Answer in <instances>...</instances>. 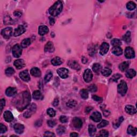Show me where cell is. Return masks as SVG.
I'll return each mask as SVG.
<instances>
[{
  "instance_id": "cell-1",
  "label": "cell",
  "mask_w": 137,
  "mask_h": 137,
  "mask_svg": "<svg viewBox=\"0 0 137 137\" xmlns=\"http://www.w3.org/2000/svg\"><path fill=\"white\" fill-rule=\"evenodd\" d=\"M63 9V3L61 1H58L55 2L49 9V14L52 16H57L60 12H62Z\"/></svg>"
},
{
  "instance_id": "cell-2",
  "label": "cell",
  "mask_w": 137,
  "mask_h": 137,
  "mask_svg": "<svg viewBox=\"0 0 137 137\" xmlns=\"http://www.w3.org/2000/svg\"><path fill=\"white\" fill-rule=\"evenodd\" d=\"M117 91L118 93L120 94L121 95H125L128 91L127 84L125 81L121 80L119 85L117 86Z\"/></svg>"
},
{
  "instance_id": "cell-3",
  "label": "cell",
  "mask_w": 137,
  "mask_h": 137,
  "mask_svg": "<svg viewBox=\"0 0 137 137\" xmlns=\"http://www.w3.org/2000/svg\"><path fill=\"white\" fill-rule=\"evenodd\" d=\"M22 54V49L19 44H16L12 48V55L15 57H19Z\"/></svg>"
},
{
  "instance_id": "cell-4",
  "label": "cell",
  "mask_w": 137,
  "mask_h": 137,
  "mask_svg": "<svg viewBox=\"0 0 137 137\" xmlns=\"http://www.w3.org/2000/svg\"><path fill=\"white\" fill-rule=\"evenodd\" d=\"M125 56L128 59H133L135 57V52L134 49L130 47H126L124 51Z\"/></svg>"
},
{
  "instance_id": "cell-5",
  "label": "cell",
  "mask_w": 137,
  "mask_h": 137,
  "mask_svg": "<svg viewBox=\"0 0 137 137\" xmlns=\"http://www.w3.org/2000/svg\"><path fill=\"white\" fill-rule=\"evenodd\" d=\"M13 28L12 27H7L4 28L1 31V34L5 39H9L12 35Z\"/></svg>"
},
{
  "instance_id": "cell-6",
  "label": "cell",
  "mask_w": 137,
  "mask_h": 137,
  "mask_svg": "<svg viewBox=\"0 0 137 137\" xmlns=\"http://www.w3.org/2000/svg\"><path fill=\"white\" fill-rule=\"evenodd\" d=\"M36 109V106L35 104H32L29 107L27 111L24 113V117L25 118H28L31 116L32 115H33L34 113H35Z\"/></svg>"
},
{
  "instance_id": "cell-7",
  "label": "cell",
  "mask_w": 137,
  "mask_h": 137,
  "mask_svg": "<svg viewBox=\"0 0 137 137\" xmlns=\"http://www.w3.org/2000/svg\"><path fill=\"white\" fill-rule=\"evenodd\" d=\"M93 73L92 71L89 68H87L84 73V79L86 83H89L93 79Z\"/></svg>"
},
{
  "instance_id": "cell-8",
  "label": "cell",
  "mask_w": 137,
  "mask_h": 137,
  "mask_svg": "<svg viewBox=\"0 0 137 137\" xmlns=\"http://www.w3.org/2000/svg\"><path fill=\"white\" fill-rule=\"evenodd\" d=\"M57 72L60 77L62 79H65L68 77V70L64 68H58Z\"/></svg>"
},
{
  "instance_id": "cell-9",
  "label": "cell",
  "mask_w": 137,
  "mask_h": 137,
  "mask_svg": "<svg viewBox=\"0 0 137 137\" xmlns=\"http://www.w3.org/2000/svg\"><path fill=\"white\" fill-rule=\"evenodd\" d=\"M109 49V45L107 43H102L100 48V54L101 55H106Z\"/></svg>"
},
{
  "instance_id": "cell-10",
  "label": "cell",
  "mask_w": 137,
  "mask_h": 137,
  "mask_svg": "<svg viewBox=\"0 0 137 137\" xmlns=\"http://www.w3.org/2000/svg\"><path fill=\"white\" fill-rule=\"evenodd\" d=\"M26 31L25 28L24 26L22 25H19L14 31V35L15 36H18L20 35H22Z\"/></svg>"
},
{
  "instance_id": "cell-11",
  "label": "cell",
  "mask_w": 137,
  "mask_h": 137,
  "mask_svg": "<svg viewBox=\"0 0 137 137\" xmlns=\"http://www.w3.org/2000/svg\"><path fill=\"white\" fill-rule=\"evenodd\" d=\"M90 118L94 121L95 122H99L102 119V116L100 112L98 111H95L91 115Z\"/></svg>"
},
{
  "instance_id": "cell-12",
  "label": "cell",
  "mask_w": 137,
  "mask_h": 137,
  "mask_svg": "<svg viewBox=\"0 0 137 137\" xmlns=\"http://www.w3.org/2000/svg\"><path fill=\"white\" fill-rule=\"evenodd\" d=\"M72 123L73 126L77 129H79L83 125V122L80 118L78 117H75L72 120Z\"/></svg>"
},
{
  "instance_id": "cell-13",
  "label": "cell",
  "mask_w": 137,
  "mask_h": 137,
  "mask_svg": "<svg viewBox=\"0 0 137 137\" xmlns=\"http://www.w3.org/2000/svg\"><path fill=\"white\" fill-rule=\"evenodd\" d=\"M19 77L23 80L26 82L30 80V77L27 70H24L21 72L19 73Z\"/></svg>"
},
{
  "instance_id": "cell-14",
  "label": "cell",
  "mask_w": 137,
  "mask_h": 137,
  "mask_svg": "<svg viewBox=\"0 0 137 137\" xmlns=\"http://www.w3.org/2000/svg\"><path fill=\"white\" fill-rule=\"evenodd\" d=\"M55 51V48L54 46V44L52 42L49 41L47 43L45 46H44V51L45 52H52Z\"/></svg>"
},
{
  "instance_id": "cell-15",
  "label": "cell",
  "mask_w": 137,
  "mask_h": 137,
  "mask_svg": "<svg viewBox=\"0 0 137 137\" xmlns=\"http://www.w3.org/2000/svg\"><path fill=\"white\" fill-rule=\"evenodd\" d=\"M24 126L19 123H17L14 125V130L18 134H22L24 131Z\"/></svg>"
},
{
  "instance_id": "cell-16",
  "label": "cell",
  "mask_w": 137,
  "mask_h": 137,
  "mask_svg": "<svg viewBox=\"0 0 137 137\" xmlns=\"http://www.w3.org/2000/svg\"><path fill=\"white\" fill-rule=\"evenodd\" d=\"M14 65L17 69H21V68L25 67V63L23 60L19 59L16 60L14 62Z\"/></svg>"
},
{
  "instance_id": "cell-17",
  "label": "cell",
  "mask_w": 137,
  "mask_h": 137,
  "mask_svg": "<svg viewBox=\"0 0 137 137\" xmlns=\"http://www.w3.org/2000/svg\"><path fill=\"white\" fill-rule=\"evenodd\" d=\"M125 110V111L130 115H134L137 112L136 108L133 106H131V105H127V106H126Z\"/></svg>"
},
{
  "instance_id": "cell-18",
  "label": "cell",
  "mask_w": 137,
  "mask_h": 137,
  "mask_svg": "<svg viewBox=\"0 0 137 137\" xmlns=\"http://www.w3.org/2000/svg\"><path fill=\"white\" fill-rule=\"evenodd\" d=\"M4 118L6 122H10L14 120V117H13V115L11 112L7 110L4 113Z\"/></svg>"
},
{
  "instance_id": "cell-19",
  "label": "cell",
  "mask_w": 137,
  "mask_h": 137,
  "mask_svg": "<svg viewBox=\"0 0 137 137\" xmlns=\"http://www.w3.org/2000/svg\"><path fill=\"white\" fill-rule=\"evenodd\" d=\"M49 32V29L47 26L45 25H41L39 26L38 33L40 35H44L48 33Z\"/></svg>"
},
{
  "instance_id": "cell-20",
  "label": "cell",
  "mask_w": 137,
  "mask_h": 137,
  "mask_svg": "<svg viewBox=\"0 0 137 137\" xmlns=\"http://www.w3.org/2000/svg\"><path fill=\"white\" fill-rule=\"evenodd\" d=\"M30 73L35 77H40L41 75V71L38 68H33L30 71Z\"/></svg>"
},
{
  "instance_id": "cell-21",
  "label": "cell",
  "mask_w": 137,
  "mask_h": 137,
  "mask_svg": "<svg viewBox=\"0 0 137 137\" xmlns=\"http://www.w3.org/2000/svg\"><path fill=\"white\" fill-rule=\"evenodd\" d=\"M17 89L14 87H9L7 89L6 91V94L8 96H12L16 94Z\"/></svg>"
},
{
  "instance_id": "cell-22",
  "label": "cell",
  "mask_w": 137,
  "mask_h": 137,
  "mask_svg": "<svg viewBox=\"0 0 137 137\" xmlns=\"http://www.w3.org/2000/svg\"><path fill=\"white\" fill-rule=\"evenodd\" d=\"M68 65L69 67L74 70H79L80 68V66L79 65L78 63L76 60H70L68 62Z\"/></svg>"
},
{
  "instance_id": "cell-23",
  "label": "cell",
  "mask_w": 137,
  "mask_h": 137,
  "mask_svg": "<svg viewBox=\"0 0 137 137\" xmlns=\"http://www.w3.org/2000/svg\"><path fill=\"white\" fill-rule=\"evenodd\" d=\"M111 52L116 56H120L123 54V50L120 47H114L111 50Z\"/></svg>"
},
{
  "instance_id": "cell-24",
  "label": "cell",
  "mask_w": 137,
  "mask_h": 137,
  "mask_svg": "<svg viewBox=\"0 0 137 137\" xmlns=\"http://www.w3.org/2000/svg\"><path fill=\"white\" fill-rule=\"evenodd\" d=\"M125 75L128 78H133L136 76V71L132 68L128 69L126 71Z\"/></svg>"
},
{
  "instance_id": "cell-25",
  "label": "cell",
  "mask_w": 137,
  "mask_h": 137,
  "mask_svg": "<svg viewBox=\"0 0 137 137\" xmlns=\"http://www.w3.org/2000/svg\"><path fill=\"white\" fill-rule=\"evenodd\" d=\"M129 65H130V62L128 61H125L121 63L119 65V68L121 71L124 72L128 69Z\"/></svg>"
},
{
  "instance_id": "cell-26",
  "label": "cell",
  "mask_w": 137,
  "mask_h": 137,
  "mask_svg": "<svg viewBox=\"0 0 137 137\" xmlns=\"http://www.w3.org/2000/svg\"><path fill=\"white\" fill-rule=\"evenodd\" d=\"M127 132L129 134H131V135L133 136H136L137 133V129L136 128H134L132 125H129L127 130Z\"/></svg>"
},
{
  "instance_id": "cell-27",
  "label": "cell",
  "mask_w": 137,
  "mask_h": 137,
  "mask_svg": "<svg viewBox=\"0 0 137 137\" xmlns=\"http://www.w3.org/2000/svg\"><path fill=\"white\" fill-rule=\"evenodd\" d=\"M51 63L54 66H58L62 64V60L60 57H56L51 60Z\"/></svg>"
},
{
  "instance_id": "cell-28",
  "label": "cell",
  "mask_w": 137,
  "mask_h": 137,
  "mask_svg": "<svg viewBox=\"0 0 137 137\" xmlns=\"http://www.w3.org/2000/svg\"><path fill=\"white\" fill-rule=\"evenodd\" d=\"M96 129L95 128V126L94 125L90 124L88 126V132L89 136L91 137L94 136L96 133Z\"/></svg>"
},
{
  "instance_id": "cell-29",
  "label": "cell",
  "mask_w": 137,
  "mask_h": 137,
  "mask_svg": "<svg viewBox=\"0 0 137 137\" xmlns=\"http://www.w3.org/2000/svg\"><path fill=\"white\" fill-rule=\"evenodd\" d=\"M101 73L102 75L105 76V77H109V76L111 74L112 71L109 68H104L102 69Z\"/></svg>"
},
{
  "instance_id": "cell-30",
  "label": "cell",
  "mask_w": 137,
  "mask_h": 137,
  "mask_svg": "<svg viewBox=\"0 0 137 137\" xmlns=\"http://www.w3.org/2000/svg\"><path fill=\"white\" fill-rule=\"evenodd\" d=\"M31 44V39L30 38H26L24 39L21 43V47L23 48H27V47L30 45Z\"/></svg>"
},
{
  "instance_id": "cell-31",
  "label": "cell",
  "mask_w": 137,
  "mask_h": 137,
  "mask_svg": "<svg viewBox=\"0 0 137 137\" xmlns=\"http://www.w3.org/2000/svg\"><path fill=\"white\" fill-rule=\"evenodd\" d=\"M14 23V20L9 15L6 16L4 18V24L6 25H11Z\"/></svg>"
},
{
  "instance_id": "cell-32",
  "label": "cell",
  "mask_w": 137,
  "mask_h": 137,
  "mask_svg": "<svg viewBox=\"0 0 137 137\" xmlns=\"http://www.w3.org/2000/svg\"><path fill=\"white\" fill-rule=\"evenodd\" d=\"M101 69V66L100 65L99 63H95L94 65L92 67V70H93V71L97 73L100 72V71Z\"/></svg>"
},
{
  "instance_id": "cell-33",
  "label": "cell",
  "mask_w": 137,
  "mask_h": 137,
  "mask_svg": "<svg viewBox=\"0 0 137 137\" xmlns=\"http://www.w3.org/2000/svg\"><path fill=\"white\" fill-rule=\"evenodd\" d=\"M126 8H127V9L128 10L132 11V10H133L134 9H136V4L132 1H130L126 4Z\"/></svg>"
},
{
  "instance_id": "cell-34",
  "label": "cell",
  "mask_w": 137,
  "mask_h": 137,
  "mask_svg": "<svg viewBox=\"0 0 137 137\" xmlns=\"http://www.w3.org/2000/svg\"><path fill=\"white\" fill-rule=\"evenodd\" d=\"M80 94L81 97H82L83 99H87L88 97V93L87 90H86L85 89H81L80 91Z\"/></svg>"
},
{
  "instance_id": "cell-35",
  "label": "cell",
  "mask_w": 137,
  "mask_h": 137,
  "mask_svg": "<svg viewBox=\"0 0 137 137\" xmlns=\"http://www.w3.org/2000/svg\"><path fill=\"white\" fill-rule=\"evenodd\" d=\"M77 104V102L74 100H70L67 102V106L68 107H69L70 108H72L76 106Z\"/></svg>"
},
{
  "instance_id": "cell-36",
  "label": "cell",
  "mask_w": 137,
  "mask_h": 137,
  "mask_svg": "<svg viewBox=\"0 0 137 137\" xmlns=\"http://www.w3.org/2000/svg\"><path fill=\"white\" fill-rule=\"evenodd\" d=\"M123 40L126 43H129L131 41V33L130 32H127L124 34V35L123 37Z\"/></svg>"
},
{
  "instance_id": "cell-37",
  "label": "cell",
  "mask_w": 137,
  "mask_h": 137,
  "mask_svg": "<svg viewBox=\"0 0 137 137\" xmlns=\"http://www.w3.org/2000/svg\"><path fill=\"white\" fill-rule=\"evenodd\" d=\"M33 97L35 100H39L42 98V94L40 91H35L33 93Z\"/></svg>"
},
{
  "instance_id": "cell-38",
  "label": "cell",
  "mask_w": 137,
  "mask_h": 137,
  "mask_svg": "<svg viewBox=\"0 0 137 137\" xmlns=\"http://www.w3.org/2000/svg\"><path fill=\"white\" fill-rule=\"evenodd\" d=\"M111 43L114 47H120L122 44V42L118 39H114L111 40Z\"/></svg>"
},
{
  "instance_id": "cell-39",
  "label": "cell",
  "mask_w": 137,
  "mask_h": 137,
  "mask_svg": "<svg viewBox=\"0 0 137 137\" xmlns=\"http://www.w3.org/2000/svg\"><path fill=\"white\" fill-rule=\"evenodd\" d=\"M15 73V70L11 67L8 68L6 70V75L8 76V77H10V76H12Z\"/></svg>"
},
{
  "instance_id": "cell-40",
  "label": "cell",
  "mask_w": 137,
  "mask_h": 137,
  "mask_svg": "<svg viewBox=\"0 0 137 137\" xmlns=\"http://www.w3.org/2000/svg\"><path fill=\"white\" fill-rule=\"evenodd\" d=\"M57 133L59 135H62L65 132V128L63 126H59L56 130Z\"/></svg>"
},
{
  "instance_id": "cell-41",
  "label": "cell",
  "mask_w": 137,
  "mask_h": 137,
  "mask_svg": "<svg viewBox=\"0 0 137 137\" xmlns=\"http://www.w3.org/2000/svg\"><path fill=\"white\" fill-rule=\"evenodd\" d=\"M96 48L95 47V46H91L90 47L88 48V54L90 55L91 56H93V55L95 54L96 52Z\"/></svg>"
},
{
  "instance_id": "cell-42",
  "label": "cell",
  "mask_w": 137,
  "mask_h": 137,
  "mask_svg": "<svg viewBox=\"0 0 137 137\" xmlns=\"http://www.w3.org/2000/svg\"><path fill=\"white\" fill-rule=\"evenodd\" d=\"M109 124V122H108L106 120H103L102 122H100L98 125H97V127L98 128H104L105 126H106Z\"/></svg>"
},
{
  "instance_id": "cell-43",
  "label": "cell",
  "mask_w": 137,
  "mask_h": 137,
  "mask_svg": "<svg viewBox=\"0 0 137 137\" xmlns=\"http://www.w3.org/2000/svg\"><path fill=\"white\" fill-rule=\"evenodd\" d=\"M47 114H48L50 117H54L56 115V111H55V110L52 108H49L48 109L47 111Z\"/></svg>"
},
{
  "instance_id": "cell-44",
  "label": "cell",
  "mask_w": 137,
  "mask_h": 137,
  "mask_svg": "<svg viewBox=\"0 0 137 137\" xmlns=\"http://www.w3.org/2000/svg\"><path fill=\"white\" fill-rule=\"evenodd\" d=\"M109 136V132L108 131L106 130H102L99 132V136L100 137H107Z\"/></svg>"
},
{
  "instance_id": "cell-45",
  "label": "cell",
  "mask_w": 137,
  "mask_h": 137,
  "mask_svg": "<svg viewBox=\"0 0 137 137\" xmlns=\"http://www.w3.org/2000/svg\"><path fill=\"white\" fill-rule=\"evenodd\" d=\"M52 77V74L51 72H48V73H47L46 75L44 77V81H46V83L49 82V81L51 80V79Z\"/></svg>"
},
{
  "instance_id": "cell-46",
  "label": "cell",
  "mask_w": 137,
  "mask_h": 137,
  "mask_svg": "<svg viewBox=\"0 0 137 137\" xmlns=\"http://www.w3.org/2000/svg\"><path fill=\"white\" fill-rule=\"evenodd\" d=\"M88 89L89 92L93 93V92H95L97 91V88L95 85H94V84H92V85H90L88 87Z\"/></svg>"
},
{
  "instance_id": "cell-47",
  "label": "cell",
  "mask_w": 137,
  "mask_h": 137,
  "mask_svg": "<svg viewBox=\"0 0 137 137\" xmlns=\"http://www.w3.org/2000/svg\"><path fill=\"white\" fill-rule=\"evenodd\" d=\"M124 120V118L123 117H120V118H119V120H118V121L116 123H114V125H113V126H114V128H118L119 126H120V124L121 123H122L123 121Z\"/></svg>"
},
{
  "instance_id": "cell-48",
  "label": "cell",
  "mask_w": 137,
  "mask_h": 137,
  "mask_svg": "<svg viewBox=\"0 0 137 137\" xmlns=\"http://www.w3.org/2000/svg\"><path fill=\"white\" fill-rule=\"evenodd\" d=\"M121 77H122V75L120 74H118V73H117V74H115L112 76L111 79L112 81L116 82V81H117L118 79H120Z\"/></svg>"
},
{
  "instance_id": "cell-49",
  "label": "cell",
  "mask_w": 137,
  "mask_h": 137,
  "mask_svg": "<svg viewBox=\"0 0 137 137\" xmlns=\"http://www.w3.org/2000/svg\"><path fill=\"white\" fill-rule=\"evenodd\" d=\"M47 124H48V125L49 126V127L53 128L55 125H56V121L54 120H48V122H47Z\"/></svg>"
},
{
  "instance_id": "cell-50",
  "label": "cell",
  "mask_w": 137,
  "mask_h": 137,
  "mask_svg": "<svg viewBox=\"0 0 137 137\" xmlns=\"http://www.w3.org/2000/svg\"><path fill=\"white\" fill-rule=\"evenodd\" d=\"M7 131V128L5 125H4L3 124H0V133L3 134L6 133Z\"/></svg>"
},
{
  "instance_id": "cell-51",
  "label": "cell",
  "mask_w": 137,
  "mask_h": 137,
  "mask_svg": "<svg viewBox=\"0 0 137 137\" xmlns=\"http://www.w3.org/2000/svg\"><path fill=\"white\" fill-rule=\"evenodd\" d=\"M60 120L62 123H65L68 122V118L67 117H66L65 116H61L60 118Z\"/></svg>"
},
{
  "instance_id": "cell-52",
  "label": "cell",
  "mask_w": 137,
  "mask_h": 137,
  "mask_svg": "<svg viewBox=\"0 0 137 137\" xmlns=\"http://www.w3.org/2000/svg\"><path fill=\"white\" fill-rule=\"evenodd\" d=\"M5 105H6V101H5V100L3 99H1V101H0V108H1V111H2V109H3Z\"/></svg>"
},
{
  "instance_id": "cell-53",
  "label": "cell",
  "mask_w": 137,
  "mask_h": 137,
  "mask_svg": "<svg viewBox=\"0 0 137 137\" xmlns=\"http://www.w3.org/2000/svg\"><path fill=\"white\" fill-rule=\"evenodd\" d=\"M44 137H55V135L54 133L51 132L49 131H47L44 134Z\"/></svg>"
},
{
  "instance_id": "cell-54",
  "label": "cell",
  "mask_w": 137,
  "mask_h": 137,
  "mask_svg": "<svg viewBox=\"0 0 137 137\" xmlns=\"http://www.w3.org/2000/svg\"><path fill=\"white\" fill-rule=\"evenodd\" d=\"M92 98L94 100H95V101H96L97 102H101L102 101V99L101 98V97H100L96 95H93V96H92Z\"/></svg>"
},
{
  "instance_id": "cell-55",
  "label": "cell",
  "mask_w": 137,
  "mask_h": 137,
  "mask_svg": "<svg viewBox=\"0 0 137 137\" xmlns=\"http://www.w3.org/2000/svg\"><path fill=\"white\" fill-rule=\"evenodd\" d=\"M14 15L16 17H20L22 16V12L20 11H15L14 13Z\"/></svg>"
},
{
  "instance_id": "cell-56",
  "label": "cell",
  "mask_w": 137,
  "mask_h": 137,
  "mask_svg": "<svg viewBox=\"0 0 137 137\" xmlns=\"http://www.w3.org/2000/svg\"><path fill=\"white\" fill-rule=\"evenodd\" d=\"M59 104V100L58 98H56L55 99V100H54L53 103H52V104H53V106L55 107H56Z\"/></svg>"
},
{
  "instance_id": "cell-57",
  "label": "cell",
  "mask_w": 137,
  "mask_h": 137,
  "mask_svg": "<svg viewBox=\"0 0 137 137\" xmlns=\"http://www.w3.org/2000/svg\"><path fill=\"white\" fill-rule=\"evenodd\" d=\"M49 22H50V24H51V25H53L55 23V19L53 17H49Z\"/></svg>"
},
{
  "instance_id": "cell-58",
  "label": "cell",
  "mask_w": 137,
  "mask_h": 137,
  "mask_svg": "<svg viewBox=\"0 0 137 137\" xmlns=\"http://www.w3.org/2000/svg\"><path fill=\"white\" fill-rule=\"evenodd\" d=\"M92 109H93V108H92L91 107H87L86 108V110H86V112L87 113H88V112H89L91 111V110H92Z\"/></svg>"
},
{
  "instance_id": "cell-59",
  "label": "cell",
  "mask_w": 137,
  "mask_h": 137,
  "mask_svg": "<svg viewBox=\"0 0 137 137\" xmlns=\"http://www.w3.org/2000/svg\"><path fill=\"white\" fill-rule=\"evenodd\" d=\"M78 134L76 132H73L70 134V137H78Z\"/></svg>"
},
{
  "instance_id": "cell-60",
  "label": "cell",
  "mask_w": 137,
  "mask_h": 137,
  "mask_svg": "<svg viewBox=\"0 0 137 137\" xmlns=\"http://www.w3.org/2000/svg\"><path fill=\"white\" fill-rule=\"evenodd\" d=\"M84 60H85V63H87V58H86V57H83V59H82L83 63L84 62Z\"/></svg>"
}]
</instances>
